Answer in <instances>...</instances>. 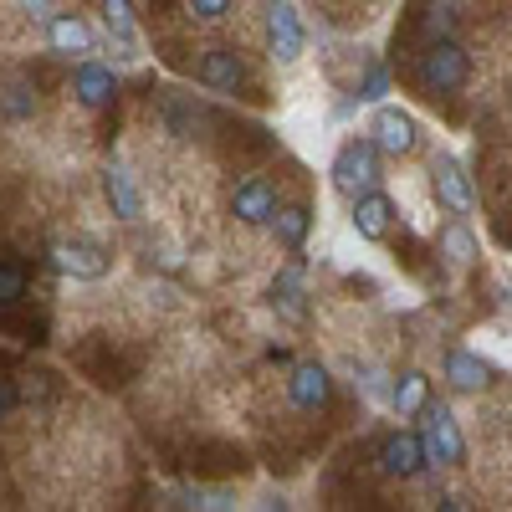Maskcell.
I'll return each instance as SVG.
<instances>
[{
  "label": "cell",
  "mask_w": 512,
  "mask_h": 512,
  "mask_svg": "<svg viewBox=\"0 0 512 512\" xmlns=\"http://www.w3.org/2000/svg\"><path fill=\"white\" fill-rule=\"evenodd\" d=\"M466 77H472V57H466V47L456 36H436L415 62V82H420V93H431V98L461 93Z\"/></svg>",
  "instance_id": "6da1fadb"
},
{
  "label": "cell",
  "mask_w": 512,
  "mask_h": 512,
  "mask_svg": "<svg viewBox=\"0 0 512 512\" xmlns=\"http://www.w3.org/2000/svg\"><path fill=\"white\" fill-rule=\"evenodd\" d=\"M328 180H333V190L344 195V200L374 190V185H379V144H374L369 134H359V139H349V144H338Z\"/></svg>",
  "instance_id": "7a4b0ae2"
},
{
  "label": "cell",
  "mask_w": 512,
  "mask_h": 512,
  "mask_svg": "<svg viewBox=\"0 0 512 512\" xmlns=\"http://www.w3.org/2000/svg\"><path fill=\"white\" fill-rule=\"evenodd\" d=\"M52 267L72 282H103L113 272V251L93 236H62L52 241Z\"/></svg>",
  "instance_id": "3957f363"
},
{
  "label": "cell",
  "mask_w": 512,
  "mask_h": 512,
  "mask_svg": "<svg viewBox=\"0 0 512 512\" xmlns=\"http://www.w3.org/2000/svg\"><path fill=\"white\" fill-rule=\"evenodd\" d=\"M420 451H425V466H461L466 461V436L446 405H425L420 410Z\"/></svg>",
  "instance_id": "277c9868"
},
{
  "label": "cell",
  "mask_w": 512,
  "mask_h": 512,
  "mask_svg": "<svg viewBox=\"0 0 512 512\" xmlns=\"http://www.w3.org/2000/svg\"><path fill=\"white\" fill-rule=\"evenodd\" d=\"M369 139L379 144V154L405 159V154L420 149V123H415L405 108H395V103H379V108H374V123H369Z\"/></svg>",
  "instance_id": "5b68a950"
},
{
  "label": "cell",
  "mask_w": 512,
  "mask_h": 512,
  "mask_svg": "<svg viewBox=\"0 0 512 512\" xmlns=\"http://www.w3.org/2000/svg\"><path fill=\"white\" fill-rule=\"evenodd\" d=\"M303 47H308V31H303V21H297L292 0H272L267 6V52H272V62L292 67L297 57H303Z\"/></svg>",
  "instance_id": "8992f818"
},
{
  "label": "cell",
  "mask_w": 512,
  "mask_h": 512,
  "mask_svg": "<svg viewBox=\"0 0 512 512\" xmlns=\"http://www.w3.org/2000/svg\"><path fill=\"white\" fill-rule=\"evenodd\" d=\"M287 400H292V410H303V415L328 410V400H333V374H328L318 359L292 364V374H287Z\"/></svg>",
  "instance_id": "52a82bcc"
},
{
  "label": "cell",
  "mask_w": 512,
  "mask_h": 512,
  "mask_svg": "<svg viewBox=\"0 0 512 512\" xmlns=\"http://www.w3.org/2000/svg\"><path fill=\"white\" fill-rule=\"evenodd\" d=\"M379 472L390 482H415L425 472V451H420V431H395L379 441Z\"/></svg>",
  "instance_id": "ba28073f"
},
{
  "label": "cell",
  "mask_w": 512,
  "mask_h": 512,
  "mask_svg": "<svg viewBox=\"0 0 512 512\" xmlns=\"http://www.w3.org/2000/svg\"><path fill=\"white\" fill-rule=\"evenodd\" d=\"M272 210H277V185L267 175H251V180H241L231 190V216L241 226H251V231H262L272 221Z\"/></svg>",
  "instance_id": "9c48e42d"
},
{
  "label": "cell",
  "mask_w": 512,
  "mask_h": 512,
  "mask_svg": "<svg viewBox=\"0 0 512 512\" xmlns=\"http://www.w3.org/2000/svg\"><path fill=\"white\" fill-rule=\"evenodd\" d=\"M195 77H200V88H210V93H246V82H251L236 47H210L200 57Z\"/></svg>",
  "instance_id": "30bf717a"
},
{
  "label": "cell",
  "mask_w": 512,
  "mask_h": 512,
  "mask_svg": "<svg viewBox=\"0 0 512 512\" xmlns=\"http://www.w3.org/2000/svg\"><path fill=\"white\" fill-rule=\"evenodd\" d=\"M431 190L441 200V210H451V216H472V180H466V169L451 159V154H436L431 159Z\"/></svg>",
  "instance_id": "8fae6325"
},
{
  "label": "cell",
  "mask_w": 512,
  "mask_h": 512,
  "mask_svg": "<svg viewBox=\"0 0 512 512\" xmlns=\"http://www.w3.org/2000/svg\"><path fill=\"white\" fill-rule=\"evenodd\" d=\"M47 41H52V52H62V57L98 52V31L82 21L77 11H47Z\"/></svg>",
  "instance_id": "7c38bea8"
},
{
  "label": "cell",
  "mask_w": 512,
  "mask_h": 512,
  "mask_svg": "<svg viewBox=\"0 0 512 512\" xmlns=\"http://www.w3.org/2000/svg\"><path fill=\"white\" fill-rule=\"evenodd\" d=\"M72 98H77L82 108H93V113H98V108H113V98H118V72L82 57L77 72H72Z\"/></svg>",
  "instance_id": "4fadbf2b"
},
{
  "label": "cell",
  "mask_w": 512,
  "mask_h": 512,
  "mask_svg": "<svg viewBox=\"0 0 512 512\" xmlns=\"http://www.w3.org/2000/svg\"><path fill=\"white\" fill-rule=\"evenodd\" d=\"M349 205H354L349 221H354V231H359L364 241H384V236H390V226H395V200L384 195V190H364V195H354Z\"/></svg>",
  "instance_id": "5bb4252c"
},
{
  "label": "cell",
  "mask_w": 512,
  "mask_h": 512,
  "mask_svg": "<svg viewBox=\"0 0 512 512\" xmlns=\"http://www.w3.org/2000/svg\"><path fill=\"white\" fill-rule=\"evenodd\" d=\"M446 384L456 395H482L487 384H492V364L472 349H451L446 354Z\"/></svg>",
  "instance_id": "9a60e30c"
},
{
  "label": "cell",
  "mask_w": 512,
  "mask_h": 512,
  "mask_svg": "<svg viewBox=\"0 0 512 512\" xmlns=\"http://www.w3.org/2000/svg\"><path fill=\"white\" fill-rule=\"evenodd\" d=\"M103 195H108V210H113L118 221H139L144 216V195H139L134 175H128L123 164H108L103 169Z\"/></svg>",
  "instance_id": "2e32d148"
},
{
  "label": "cell",
  "mask_w": 512,
  "mask_h": 512,
  "mask_svg": "<svg viewBox=\"0 0 512 512\" xmlns=\"http://www.w3.org/2000/svg\"><path fill=\"white\" fill-rule=\"evenodd\" d=\"M26 292H31V272L16 251L0 246V323H11V313L26 303Z\"/></svg>",
  "instance_id": "e0dca14e"
},
{
  "label": "cell",
  "mask_w": 512,
  "mask_h": 512,
  "mask_svg": "<svg viewBox=\"0 0 512 512\" xmlns=\"http://www.w3.org/2000/svg\"><path fill=\"white\" fill-rule=\"evenodd\" d=\"M272 308H277L287 323H308V287H303V272H297V267L277 272V282H272Z\"/></svg>",
  "instance_id": "ac0fdd59"
},
{
  "label": "cell",
  "mask_w": 512,
  "mask_h": 512,
  "mask_svg": "<svg viewBox=\"0 0 512 512\" xmlns=\"http://www.w3.org/2000/svg\"><path fill=\"white\" fill-rule=\"evenodd\" d=\"M272 236L287 246V251H303V241H308V231H313V210L308 205H282L277 200V210H272Z\"/></svg>",
  "instance_id": "d6986e66"
},
{
  "label": "cell",
  "mask_w": 512,
  "mask_h": 512,
  "mask_svg": "<svg viewBox=\"0 0 512 512\" xmlns=\"http://www.w3.org/2000/svg\"><path fill=\"white\" fill-rule=\"evenodd\" d=\"M390 405H395L400 415H420L425 405H431V379H425L420 369H405V374L395 379V390H390Z\"/></svg>",
  "instance_id": "ffe728a7"
},
{
  "label": "cell",
  "mask_w": 512,
  "mask_h": 512,
  "mask_svg": "<svg viewBox=\"0 0 512 512\" xmlns=\"http://www.w3.org/2000/svg\"><path fill=\"white\" fill-rule=\"evenodd\" d=\"M441 251H446L451 267H472V262H477V236H472V226L451 221V226L441 231Z\"/></svg>",
  "instance_id": "44dd1931"
},
{
  "label": "cell",
  "mask_w": 512,
  "mask_h": 512,
  "mask_svg": "<svg viewBox=\"0 0 512 512\" xmlns=\"http://www.w3.org/2000/svg\"><path fill=\"white\" fill-rule=\"evenodd\" d=\"M0 113H6L11 123H26V118L36 113V93L26 88V82H11V88L0 93Z\"/></svg>",
  "instance_id": "7402d4cb"
},
{
  "label": "cell",
  "mask_w": 512,
  "mask_h": 512,
  "mask_svg": "<svg viewBox=\"0 0 512 512\" xmlns=\"http://www.w3.org/2000/svg\"><path fill=\"white\" fill-rule=\"evenodd\" d=\"M103 21H108V31L123 41V47H134V26H128V0H103Z\"/></svg>",
  "instance_id": "603a6c76"
},
{
  "label": "cell",
  "mask_w": 512,
  "mask_h": 512,
  "mask_svg": "<svg viewBox=\"0 0 512 512\" xmlns=\"http://www.w3.org/2000/svg\"><path fill=\"white\" fill-rule=\"evenodd\" d=\"M384 93H390V72H384L379 62H369L364 77H359V98L364 103H384Z\"/></svg>",
  "instance_id": "cb8c5ba5"
},
{
  "label": "cell",
  "mask_w": 512,
  "mask_h": 512,
  "mask_svg": "<svg viewBox=\"0 0 512 512\" xmlns=\"http://www.w3.org/2000/svg\"><path fill=\"white\" fill-rule=\"evenodd\" d=\"M231 6H236V0H185L190 21H200V26H216V21H226V16H231Z\"/></svg>",
  "instance_id": "d4e9b609"
},
{
  "label": "cell",
  "mask_w": 512,
  "mask_h": 512,
  "mask_svg": "<svg viewBox=\"0 0 512 512\" xmlns=\"http://www.w3.org/2000/svg\"><path fill=\"white\" fill-rule=\"evenodd\" d=\"M16 405H21V384L11 374H0V420H11Z\"/></svg>",
  "instance_id": "484cf974"
},
{
  "label": "cell",
  "mask_w": 512,
  "mask_h": 512,
  "mask_svg": "<svg viewBox=\"0 0 512 512\" xmlns=\"http://www.w3.org/2000/svg\"><path fill=\"white\" fill-rule=\"evenodd\" d=\"M431 31H436V36H451V31H456V16H451V6L431 11Z\"/></svg>",
  "instance_id": "4316f807"
},
{
  "label": "cell",
  "mask_w": 512,
  "mask_h": 512,
  "mask_svg": "<svg viewBox=\"0 0 512 512\" xmlns=\"http://www.w3.org/2000/svg\"><path fill=\"white\" fill-rule=\"evenodd\" d=\"M16 6L31 11V16H47V11H52V0H16Z\"/></svg>",
  "instance_id": "83f0119b"
}]
</instances>
